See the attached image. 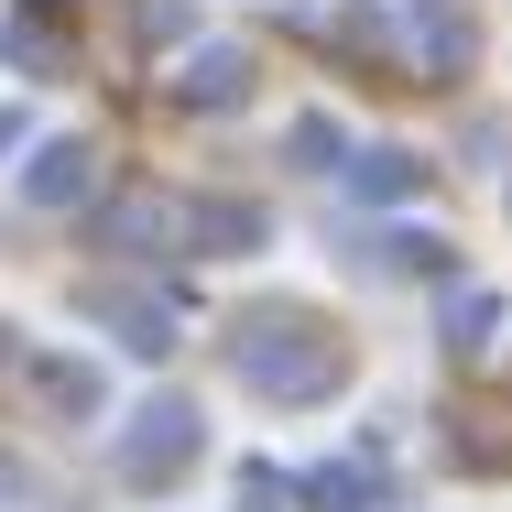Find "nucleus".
<instances>
[{"label": "nucleus", "mask_w": 512, "mask_h": 512, "mask_svg": "<svg viewBox=\"0 0 512 512\" xmlns=\"http://www.w3.org/2000/svg\"><path fill=\"white\" fill-rule=\"evenodd\" d=\"M229 371H240L251 393H284V404H316V393L338 382V349L316 338L306 316H262L251 338H229Z\"/></svg>", "instance_id": "obj_1"}, {"label": "nucleus", "mask_w": 512, "mask_h": 512, "mask_svg": "<svg viewBox=\"0 0 512 512\" xmlns=\"http://www.w3.org/2000/svg\"><path fill=\"white\" fill-rule=\"evenodd\" d=\"M186 458H197V414L186 404H142L131 414V436H120V480H131V491L186 480Z\"/></svg>", "instance_id": "obj_2"}, {"label": "nucleus", "mask_w": 512, "mask_h": 512, "mask_svg": "<svg viewBox=\"0 0 512 512\" xmlns=\"http://www.w3.org/2000/svg\"><path fill=\"white\" fill-rule=\"evenodd\" d=\"M33 197H44V207L88 197V142H44V153H33Z\"/></svg>", "instance_id": "obj_3"}, {"label": "nucleus", "mask_w": 512, "mask_h": 512, "mask_svg": "<svg viewBox=\"0 0 512 512\" xmlns=\"http://www.w3.org/2000/svg\"><path fill=\"white\" fill-rule=\"evenodd\" d=\"M240 88H251V66H240V55H197V66H186V99H240Z\"/></svg>", "instance_id": "obj_4"}, {"label": "nucleus", "mask_w": 512, "mask_h": 512, "mask_svg": "<svg viewBox=\"0 0 512 512\" xmlns=\"http://www.w3.org/2000/svg\"><path fill=\"white\" fill-rule=\"evenodd\" d=\"M44 393H55V404H99V371H77V360H44Z\"/></svg>", "instance_id": "obj_5"}, {"label": "nucleus", "mask_w": 512, "mask_h": 512, "mask_svg": "<svg viewBox=\"0 0 512 512\" xmlns=\"http://www.w3.org/2000/svg\"><path fill=\"white\" fill-rule=\"evenodd\" d=\"M360 186H371V197H404V186H414V153H371Z\"/></svg>", "instance_id": "obj_6"}, {"label": "nucleus", "mask_w": 512, "mask_h": 512, "mask_svg": "<svg viewBox=\"0 0 512 512\" xmlns=\"http://www.w3.org/2000/svg\"><path fill=\"white\" fill-rule=\"evenodd\" d=\"M491 316H502L491 295H458V306H447V327H458V349H480V327H491Z\"/></svg>", "instance_id": "obj_7"}, {"label": "nucleus", "mask_w": 512, "mask_h": 512, "mask_svg": "<svg viewBox=\"0 0 512 512\" xmlns=\"http://www.w3.org/2000/svg\"><path fill=\"white\" fill-rule=\"evenodd\" d=\"M11 142H22V120H11V109H0V153H11Z\"/></svg>", "instance_id": "obj_8"}]
</instances>
